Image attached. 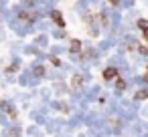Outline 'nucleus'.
Instances as JSON below:
<instances>
[{"label":"nucleus","mask_w":148,"mask_h":137,"mask_svg":"<svg viewBox=\"0 0 148 137\" xmlns=\"http://www.w3.org/2000/svg\"><path fill=\"white\" fill-rule=\"evenodd\" d=\"M51 63H53V65H55V67H59V65H61V61H59V59H57V57H53V59H51Z\"/></svg>","instance_id":"nucleus-12"},{"label":"nucleus","mask_w":148,"mask_h":137,"mask_svg":"<svg viewBox=\"0 0 148 137\" xmlns=\"http://www.w3.org/2000/svg\"><path fill=\"white\" fill-rule=\"evenodd\" d=\"M6 113H8V117H12V119L16 117V113H14V109H12V107H6Z\"/></svg>","instance_id":"nucleus-9"},{"label":"nucleus","mask_w":148,"mask_h":137,"mask_svg":"<svg viewBox=\"0 0 148 137\" xmlns=\"http://www.w3.org/2000/svg\"><path fill=\"white\" fill-rule=\"evenodd\" d=\"M103 79H106V81L118 79V71H116L114 67H108V69H103Z\"/></svg>","instance_id":"nucleus-1"},{"label":"nucleus","mask_w":148,"mask_h":137,"mask_svg":"<svg viewBox=\"0 0 148 137\" xmlns=\"http://www.w3.org/2000/svg\"><path fill=\"white\" fill-rule=\"evenodd\" d=\"M116 87H118V89H124V87H126V83H124L122 79H118V81H116Z\"/></svg>","instance_id":"nucleus-10"},{"label":"nucleus","mask_w":148,"mask_h":137,"mask_svg":"<svg viewBox=\"0 0 148 137\" xmlns=\"http://www.w3.org/2000/svg\"><path fill=\"white\" fill-rule=\"evenodd\" d=\"M138 51H140V53H142V55H146V53H148V49H146V47H144V45H138Z\"/></svg>","instance_id":"nucleus-11"},{"label":"nucleus","mask_w":148,"mask_h":137,"mask_svg":"<svg viewBox=\"0 0 148 137\" xmlns=\"http://www.w3.org/2000/svg\"><path fill=\"white\" fill-rule=\"evenodd\" d=\"M146 24H148V22H146V18H140V20H138V28H142V30H144V28H146Z\"/></svg>","instance_id":"nucleus-7"},{"label":"nucleus","mask_w":148,"mask_h":137,"mask_svg":"<svg viewBox=\"0 0 148 137\" xmlns=\"http://www.w3.org/2000/svg\"><path fill=\"white\" fill-rule=\"evenodd\" d=\"M134 97H136V99H138V101H144V99H146V97H148V93H146V91H144V89H140V91H138V93H136V95H134Z\"/></svg>","instance_id":"nucleus-5"},{"label":"nucleus","mask_w":148,"mask_h":137,"mask_svg":"<svg viewBox=\"0 0 148 137\" xmlns=\"http://www.w3.org/2000/svg\"><path fill=\"white\" fill-rule=\"evenodd\" d=\"M35 75H37V77H43V75H45V69H43V67H37V69H35Z\"/></svg>","instance_id":"nucleus-8"},{"label":"nucleus","mask_w":148,"mask_h":137,"mask_svg":"<svg viewBox=\"0 0 148 137\" xmlns=\"http://www.w3.org/2000/svg\"><path fill=\"white\" fill-rule=\"evenodd\" d=\"M31 12H21V20H35V16H29Z\"/></svg>","instance_id":"nucleus-6"},{"label":"nucleus","mask_w":148,"mask_h":137,"mask_svg":"<svg viewBox=\"0 0 148 137\" xmlns=\"http://www.w3.org/2000/svg\"><path fill=\"white\" fill-rule=\"evenodd\" d=\"M69 49H71V53H79V51H81V40L73 38V40L69 43Z\"/></svg>","instance_id":"nucleus-4"},{"label":"nucleus","mask_w":148,"mask_h":137,"mask_svg":"<svg viewBox=\"0 0 148 137\" xmlns=\"http://www.w3.org/2000/svg\"><path fill=\"white\" fill-rule=\"evenodd\" d=\"M81 85H83V77L77 73V75H73V79H71V87L73 89H81Z\"/></svg>","instance_id":"nucleus-3"},{"label":"nucleus","mask_w":148,"mask_h":137,"mask_svg":"<svg viewBox=\"0 0 148 137\" xmlns=\"http://www.w3.org/2000/svg\"><path fill=\"white\" fill-rule=\"evenodd\" d=\"M51 18H53V22H55L57 26H61V28L65 26V20H63V16H61V12H59V10H55V12L51 14Z\"/></svg>","instance_id":"nucleus-2"}]
</instances>
